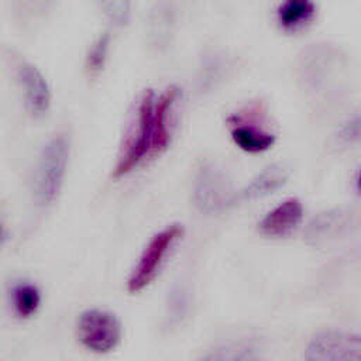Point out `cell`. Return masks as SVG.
<instances>
[{"label": "cell", "mask_w": 361, "mask_h": 361, "mask_svg": "<svg viewBox=\"0 0 361 361\" xmlns=\"http://www.w3.org/2000/svg\"><path fill=\"white\" fill-rule=\"evenodd\" d=\"M155 92L147 89L138 102L134 124L121 147L117 164L114 166V178L124 176L137 168L142 161L149 158V147L152 138V109Z\"/></svg>", "instance_id": "6da1fadb"}, {"label": "cell", "mask_w": 361, "mask_h": 361, "mask_svg": "<svg viewBox=\"0 0 361 361\" xmlns=\"http://www.w3.org/2000/svg\"><path fill=\"white\" fill-rule=\"evenodd\" d=\"M69 158V140L65 134L54 135L42 148L37 171L34 189L37 200L41 204H51L63 183Z\"/></svg>", "instance_id": "7a4b0ae2"}, {"label": "cell", "mask_w": 361, "mask_h": 361, "mask_svg": "<svg viewBox=\"0 0 361 361\" xmlns=\"http://www.w3.org/2000/svg\"><path fill=\"white\" fill-rule=\"evenodd\" d=\"M182 235L183 226L175 223L166 226L149 238L128 276L127 290L130 293L141 292L155 279L162 264L165 262V258L173 245L182 238Z\"/></svg>", "instance_id": "3957f363"}, {"label": "cell", "mask_w": 361, "mask_h": 361, "mask_svg": "<svg viewBox=\"0 0 361 361\" xmlns=\"http://www.w3.org/2000/svg\"><path fill=\"white\" fill-rule=\"evenodd\" d=\"M76 336L86 350L94 354H107L120 344L121 323L109 310L87 309L78 317Z\"/></svg>", "instance_id": "277c9868"}, {"label": "cell", "mask_w": 361, "mask_h": 361, "mask_svg": "<svg viewBox=\"0 0 361 361\" xmlns=\"http://www.w3.org/2000/svg\"><path fill=\"white\" fill-rule=\"evenodd\" d=\"M305 361H361L358 333L327 329L316 333L303 351Z\"/></svg>", "instance_id": "5b68a950"}, {"label": "cell", "mask_w": 361, "mask_h": 361, "mask_svg": "<svg viewBox=\"0 0 361 361\" xmlns=\"http://www.w3.org/2000/svg\"><path fill=\"white\" fill-rule=\"evenodd\" d=\"M192 202L197 212L213 214L234 203L231 180L227 173L214 164L203 165L195 179Z\"/></svg>", "instance_id": "8992f818"}, {"label": "cell", "mask_w": 361, "mask_h": 361, "mask_svg": "<svg viewBox=\"0 0 361 361\" xmlns=\"http://www.w3.org/2000/svg\"><path fill=\"white\" fill-rule=\"evenodd\" d=\"M17 76L24 90L27 110L38 117L51 106V89L42 72L31 62L21 59L17 63Z\"/></svg>", "instance_id": "52a82bcc"}, {"label": "cell", "mask_w": 361, "mask_h": 361, "mask_svg": "<svg viewBox=\"0 0 361 361\" xmlns=\"http://www.w3.org/2000/svg\"><path fill=\"white\" fill-rule=\"evenodd\" d=\"M179 87L169 86L155 96L152 109V138L149 158L165 151L171 142V114L179 97Z\"/></svg>", "instance_id": "ba28073f"}, {"label": "cell", "mask_w": 361, "mask_h": 361, "mask_svg": "<svg viewBox=\"0 0 361 361\" xmlns=\"http://www.w3.org/2000/svg\"><path fill=\"white\" fill-rule=\"evenodd\" d=\"M303 217V206L295 199L289 197L269 210L258 223L261 234L272 238L288 235Z\"/></svg>", "instance_id": "9c48e42d"}, {"label": "cell", "mask_w": 361, "mask_h": 361, "mask_svg": "<svg viewBox=\"0 0 361 361\" xmlns=\"http://www.w3.org/2000/svg\"><path fill=\"white\" fill-rule=\"evenodd\" d=\"M288 179V171L278 164H272L261 171L251 182L240 190L238 195H234V202L237 200H255L265 197L275 190H278Z\"/></svg>", "instance_id": "30bf717a"}, {"label": "cell", "mask_w": 361, "mask_h": 361, "mask_svg": "<svg viewBox=\"0 0 361 361\" xmlns=\"http://www.w3.org/2000/svg\"><path fill=\"white\" fill-rule=\"evenodd\" d=\"M316 16V6L309 0H286L276 10L278 24L286 31H295L309 24Z\"/></svg>", "instance_id": "8fae6325"}, {"label": "cell", "mask_w": 361, "mask_h": 361, "mask_svg": "<svg viewBox=\"0 0 361 361\" xmlns=\"http://www.w3.org/2000/svg\"><path fill=\"white\" fill-rule=\"evenodd\" d=\"M344 220L345 213L340 209H330L319 213L309 221L305 230L306 241L317 244L327 240V237H331L341 226H344Z\"/></svg>", "instance_id": "7c38bea8"}, {"label": "cell", "mask_w": 361, "mask_h": 361, "mask_svg": "<svg viewBox=\"0 0 361 361\" xmlns=\"http://www.w3.org/2000/svg\"><path fill=\"white\" fill-rule=\"evenodd\" d=\"M231 138L238 148L251 154L264 152L275 142V137L271 133L252 126H235L231 130Z\"/></svg>", "instance_id": "4fadbf2b"}, {"label": "cell", "mask_w": 361, "mask_h": 361, "mask_svg": "<svg viewBox=\"0 0 361 361\" xmlns=\"http://www.w3.org/2000/svg\"><path fill=\"white\" fill-rule=\"evenodd\" d=\"M14 313L21 319H28L37 313L41 305V292L31 282H18L10 292Z\"/></svg>", "instance_id": "5bb4252c"}, {"label": "cell", "mask_w": 361, "mask_h": 361, "mask_svg": "<svg viewBox=\"0 0 361 361\" xmlns=\"http://www.w3.org/2000/svg\"><path fill=\"white\" fill-rule=\"evenodd\" d=\"M109 45H110L109 32L100 34L90 45L86 54V61H85L86 71L90 76H96L103 71L104 63L107 61V55H109Z\"/></svg>", "instance_id": "9a60e30c"}, {"label": "cell", "mask_w": 361, "mask_h": 361, "mask_svg": "<svg viewBox=\"0 0 361 361\" xmlns=\"http://www.w3.org/2000/svg\"><path fill=\"white\" fill-rule=\"evenodd\" d=\"M103 7L106 8L107 16L117 24H123L127 21V17L130 13L128 11L130 4L127 1H110V3H104Z\"/></svg>", "instance_id": "2e32d148"}, {"label": "cell", "mask_w": 361, "mask_h": 361, "mask_svg": "<svg viewBox=\"0 0 361 361\" xmlns=\"http://www.w3.org/2000/svg\"><path fill=\"white\" fill-rule=\"evenodd\" d=\"M360 134V118L355 116L353 120H350L341 130V138L345 141H353L357 140Z\"/></svg>", "instance_id": "e0dca14e"}, {"label": "cell", "mask_w": 361, "mask_h": 361, "mask_svg": "<svg viewBox=\"0 0 361 361\" xmlns=\"http://www.w3.org/2000/svg\"><path fill=\"white\" fill-rule=\"evenodd\" d=\"M183 309H185V298L183 295H180V290H178L171 298V305H169V310L172 313L171 317L179 319L183 314Z\"/></svg>", "instance_id": "ac0fdd59"}, {"label": "cell", "mask_w": 361, "mask_h": 361, "mask_svg": "<svg viewBox=\"0 0 361 361\" xmlns=\"http://www.w3.org/2000/svg\"><path fill=\"white\" fill-rule=\"evenodd\" d=\"M199 361H224V351L223 350H214L203 355Z\"/></svg>", "instance_id": "d6986e66"}, {"label": "cell", "mask_w": 361, "mask_h": 361, "mask_svg": "<svg viewBox=\"0 0 361 361\" xmlns=\"http://www.w3.org/2000/svg\"><path fill=\"white\" fill-rule=\"evenodd\" d=\"M231 361H258V358L251 350H243Z\"/></svg>", "instance_id": "ffe728a7"}, {"label": "cell", "mask_w": 361, "mask_h": 361, "mask_svg": "<svg viewBox=\"0 0 361 361\" xmlns=\"http://www.w3.org/2000/svg\"><path fill=\"white\" fill-rule=\"evenodd\" d=\"M3 238H4V228H3L1 224H0V243L3 241Z\"/></svg>", "instance_id": "44dd1931"}]
</instances>
